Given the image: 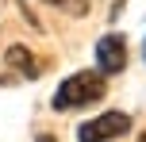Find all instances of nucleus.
<instances>
[{
	"label": "nucleus",
	"instance_id": "6",
	"mask_svg": "<svg viewBox=\"0 0 146 142\" xmlns=\"http://www.w3.org/2000/svg\"><path fill=\"white\" fill-rule=\"evenodd\" d=\"M38 142H54V138H50V135H42V138H38Z\"/></svg>",
	"mask_w": 146,
	"mask_h": 142
},
{
	"label": "nucleus",
	"instance_id": "7",
	"mask_svg": "<svg viewBox=\"0 0 146 142\" xmlns=\"http://www.w3.org/2000/svg\"><path fill=\"white\" fill-rule=\"evenodd\" d=\"M139 142H146V135H142V138H139Z\"/></svg>",
	"mask_w": 146,
	"mask_h": 142
},
{
	"label": "nucleus",
	"instance_id": "4",
	"mask_svg": "<svg viewBox=\"0 0 146 142\" xmlns=\"http://www.w3.org/2000/svg\"><path fill=\"white\" fill-rule=\"evenodd\" d=\"M8 65L19 69L23 77H38V61H35V54L27 46H8Z\"/></svg>",
	"mask_w": 146,
	"mask_h": 142
},
{
	"label": "nucleus",
	"instance_id": "2",
	"mask_svg": "<svg viewBox=\"0 0 146 142\" xmlns=\"http://www.w3.org/2000/svg\"><path fill=\"white\" fill-rule=\"evenodd\" d=\"M127 131H131V115H123V112H104V115H96V119H88L77 135H81V142H111V138L127 135Z\"/></svg>",
	"mask_w": 146,
	"mask_h": 142
},
{
	"label": "nucleus",
	"instance_id": "3",
	"mask_svg": "<svg viewBox=\"0 0 146 142\" xmlns=\"http://www.w3.org/2000/svg\"><path fill=\"white\" fill-rule=\"evenodd\" d=\"M96 65H100V73H119V69L127 65L123 35H104L100 42H96Z\"/></svg>",
	"mask_w": 146,
	"mask_h": 142
},
{
	"label": "nucleus",
	"instance_id": "5",
	"mask_svg": "<svg viewBox=\"0 0 146 142\" xmlns=\"http://www.w3.org/2000/svg\"><path fill=\"white\" fill-rule=\"evenodd\" d=\"M46 4H58V8H66V12H73V15L88 12V0H46Z\"/></svg>",
	"mask_w": 146,
	"mask_h": 142
},
{
	"label": "nucleus",
	"instance_id": "1",
	"mask_svg": "<svg viewBox=\"0 0 146 142\" xmlns=\"http://www.w3.org/2000/svg\"><path fill=\"white\" fill-rule=\"evenodd\" d=\"M104 92H108V85H104L100 73H73V77H66V81L58 85L54 108H58V112H73V108H85V104H92V100H100Z\"/></svg>",
	"mask_w": 146,
	"mask_h": 142
}]
</instances>
